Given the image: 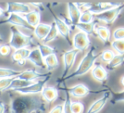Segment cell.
<instances>
[{
    "instance_id": "obj_1",
    "label": "cell",
    "mask_w": 124,
    "mask_h": 113,
    "mask_svg": "<svg viewBox=\"0 0 124 113\" xmlns=\"http://www.w3.org/2000/svg\"><path fill=\"white\" fill-rule=\"evenodd\" d=\"M45 110L46 105L41 94H21V96L15 97L10 104V113H32L38 111L44 112Z\"/></svg>"
},
{
    "instance_id": "obj_2",
    "label": "cell",
    "mask_w": 124,
    "mask_h": 113,
    "mask_svg": "<svg viewBox=\"0 0 124 113\" xmlns=\"http://www.w3.org/2000/svg\"><path fill=\"white\" fill-rule=\"evenodd\" d=\"M100 56V54H99L97 52V50L95 46H91V48L89 49V51L84 56L82 61L80 62L79 65H78V69L72 73V74L67 75L65 78L63 80L61 81H67L68 79H73V78L78 77V76H83L85 74H87L88 72H89L90 70H92V69L94 66V63L96 62L97 58Z\"/></svg>"
},
{
    "instance_id": "obj_3",
    "label": "cell",
    "mask_w": 124,
    "mask_h": 113,
    "mask_svg": "<svg viewBox=\"0 0 124 113\" xmlns=\"http://www.w3.org/2000/svg\"><path fill=\"white\" fill-rule=\"evenodd\" d=\"M10 31L11 36L9 45L10 46V47H13L15 50L26 48L29 46H32L34 45L33 37L31 36L25 35L15 26L10 27Z\"/></svg>"
},
{
    "instance_id": "obj_4",
    "label": "cell",
    "mask_w": 124,
    "mask_h": 113,
    "mask_svg": "<svg viewBox=\"0 0 124 113\" xmlns=\"http://www.w3.org/2000/svg\"><path fill=\"white\" fill-rule=\"evenodd\" d=\"M49 79H50V75L48 74L46 77L40 79L37 83H33L32 84H31V85L27 86L26 88L16 89V90H13V91L15 93H18L19 94H21V95H33V94H40L43 91L47 81H48Z\"/></svg>"
},
{
    "instance_id": "obj_5",
    "label": "cell",
    "mask_w": 124,
    "mask_h": 113,
    "mask_svg": "<svg viewBox=\"0 0 124 113\" xmlns=\"http://www.w3.org/2000/svg\"><path fill=\"white\" fill-rule=\"evenodd\" d=\"M123 9H124V4H122L119 7L114 8V9L107 10L100 14H97V15H95V18L98 20L103 21V22L106 23L107 25H111L117 19V17L120 15L121 12H122Z\"/></svg>"
},
{
    "instance_id": "obj_6",
    "label": "cell",
    "mask_w": 124,
    "mask_h": 113,
    "mask_svg": "<svg viewBox=\"0 0 124 113\" xmlns=\"http://www.w3.org/2000/svg\"><path fill=\"white\" fill-rule=\"evenodd\" d=\"M78 52H79V51L77 49H72V50H70V51H66V52H64V54H63L64 72H63V74H62L61 78H60L61 80H63V79L68 75L69 71L71 70L73 64H74L77 55L78 54Z\"/></svg>"
},
{
    "instance_id": "obj_7",
    "label": "cell",
    "mask_w": 124,
    "mask_h": 113,
    "mask_svg": "<svg viewBox=\"0 0 124 113\" xmlns=\"http://www.w3.org/2000/svg\"><path fill=\"white\" fill-rule=\"evenodd\" d=\"M121 3H98V4H88L86 7V10L91 12L92 14H100L107 10L121 6Z\"/></svg>"
},
{
    "instance_id": "obj_8",
    "label": "cell",
    "mask_w": 124,
    "mask_h": 113,
    "mask_svg": "<svg viewBox=\"0 0 124 113\" xmlns=\"http://www.w3.org/2000/svg\"><path fill=\"white\" fill-rule=\"evenodd\" d=\"M4 24H10L13 26H19V27H22L25 29H27L29 31H34V28L31 27L26 20L24 19V17H22L20 14H10L9 16L5 19V20H1L0 21V25Z\"/></svg>"
},
{
    "instance_id": "obj_9",
    "label": "cell",
    "mask_w": 124,
    "mask_h": 113,
    "mask_svg": "<svg viewBox=\"0 0 124 113\" xmlns=\"http://www.w3.org/2000/svg\"><path fill=\"white\" fill-rule=\"evenodd\" d=\"M90 41L88 38V35H87L84 32H80L77 33L73 37V46H74V49H77L78 51H83L86 50L87 48L89 46Z\"/></svg>"
},
{
    "instance_id": "obj_10",
    "label": "cell",
    "mask_w": 124,
    "mask_h": 113,
    "mask_svg": "<svg viewBox=\"0 0 124 113\" xmlns=\"http://www.w3.org/2000/svg\"><path fill=\"white\" fill-rule=\"evenodd\" d=\"M54 22L55 23V25L58 30L59 35L62 36L66 42L69 45H71V41H70V34H71V31H70V27L63 19H60L57 16L54 15Z\"/></svg>"
},
{
    "instance_id": "obj_11",
    "label": "cell",
    "mask_w": 124,
    "mask_h": 113,
    "mask_svg": "<svg viewBox=\"0 0 124 113\" xmlns=\"http://www.w3.org/2000/svg\"><path fill=\"white\" fill-rule=\"evenodd\" d=\"M31 12L29 4H21V3H8L7 9L5 13L7 14H28Z\"/></svg>"
},
{
    "instance_id": "obj_12",
    "label": "cell",
    "mask_w": 124,
    "mask_h": 113,
    "mask_svg": "<svg viewBox=\"0 0 124 113\" xmlns=\"http://www.w3.org/2000/svg\"><path fill=\"white\" fill-rule=\"evenodd\" d=\"M66 92L75 98H83L89 94L91 93V90L85 84H78L71 88H68L66 89Z\"/></svg>"
},
{
    "instance_id": "obj_13",
    "label": "cell",
    "mask_w": 124,
    "mask_h": 113,
    "mask_svg": "<svg viewBox=\"0 0 124 113\" xmlns=\"http://www.w3.org/2000/svg\"><path fill=\"white\" fill-rule=\"evenodd\" d=\"M27 60H29L32 64H34L36 67L40 68L42 69H46V65L44 63V60H43V56L41 55L39 49L38 47L34 48L31 51L29 56L27 57Z\"/></svg>"
},
{
    "instance_id": "obj_14",
    "label": "cell",
    "mask_w": 124,
    "mask_h": 113,
    "mask_svg": "<svg viewBox=\"0 0 124 113\" xmlns=\"http://www.w3.org/2000/svg\"><path fill=\"white\" fill-rule=\"evenodd\" d=\"M30 51L28 48H22V49L16 50L14 53L11 56V59H12L13 63H18L19 65H24L26 60H27V57L29 56Z\"/></svg>"
},
{
    "instance_id": "obj_15",
    "label": "cell",
    "mask_w": 124,
    "mask_h": 113,
    "mask_svg": "<svg viewBox=\"0 0 124 113\" xmlns=\"http://www.w3.org/2000/svg\"><path fill=\"white\" fill-rule=\"evenodd\" d=\"M110 93H105L102 97H100V99L95 100L94 102L90 106V107L88 109L86 113H98L99 111H100L102 110V108H103L104 106H105V104L107 103L109 98H110Z\"/></svg>"
},
{
    "instance_id": "obj_16",
    "label": "cell",
    "mask_w": 124,
    "mask_h": 113,
    "mask_svg": "<svg viewBox=\"0 0 124 113\" xmlns=\"http://www.w3.org/2000/svg\"><path fill=\"white\" fill-rule=\"evenodd\" d=\"M48 74H43L41 73L38 72V71L34 70V69H30V70H26L21 72V74L18 76V79H22V80L30 81V82H33V80L36 79H42L45 78Z\"/></svg>"
},
{
    "instance_id": "obj_17",
    "label": "cell",
    "mask_w": 124,
    "mask_h": 113,
    "mask_svg": "<svg viewBox=\"0 0 124 113\" xmlns=\"http://www.w3.org/2000/svg\"><path fill=\"white\" fill-rule=\"evenodd\" d=\"M91 74L92 77L99 82H104L108 78L107 70L103 66L100 65V64H96V65L93 66V68L91 70Z\"/></svg>"
},
{
    "instance_id": "obj_18",
    "label": "cell",
    "mask_w": 124,
    "mask_h": 113,
    "mask_svg": "<svg viewBox=\"0 0 124 113\" xmlns=\"http://www.w3.org/2000/svg\"><path fill=\"white\" fill-rule=\"evenodd\" d=\"M67 6H68V12H69L70 19H71L73 25H76L80 21V17H81V14H82L81 10H80L79 8L74 3H69L67 4Z\"/></svg>"
},
{
    "instance_id": "obj_19",
    "label": "cell",
    "mask_w": 124,
    "mask_h": 113,
    "mask_svg": "<svg viewBox=\"0 0 124 113\" xmlns=\"http://www.w3.org/2000/svg\"><path fill=\"white\" fill-rule=\"evenodd\" d=\"M41 96L45 102L49 105L58 98V90L54 87H44L41 93Z\"/></svg>"
},
{
    "instance_id": "obj_20",
    "label": "cell",
    "mask_w": 124,
    "mask_h": 113,
    "mask_svg": "<svg viewBox=\"0 0 124 113\" xmlns=\"http://www.w3.org/2000/svg\"><path fill=\"white\" fill-rule=\"evenodd\" d=\"M50 25L47 24H43V23H40L39 25L36 26L34 28V35L37 38H38L39 41H43V40L46 38V36H48V32L50 31Z\"/></svg>"
},
{
    "instance_id": "obj_21",
    "label": "cell",
    "mask_w": 124,
    "mask_h": 113,
    "mask_svg": "<svg viewBox=\"0 0 124 113\" xmlns=\"http://www.w3.org/2000/svg\"><path fill=\"white\" fill-rule=\"evenodd\" d=\"M24 19L26 22L31 26L35 28L38 25L40 24V19H41V14L38 10H31L28 14H25Z\"/></svg>"
},
{
    "instance_id": "obj_22",
    "label": "cell",
    "mask_w": 124,
    "mask_h": 113,
    "mask_svg": "<svg viewBox=\"0 0 124 113\" xmlns=\"http://www.w3.org/2000/svg\"><path fill=\"white\" fill-rule=\"evenodd\" d=\"M95 32L96 35L103 43L106 44L110 39V31L106 26H97L95 27Z\"/></svg>"
},
{
    "instance_id": "obj_23",
    "label": "cell",
    "mask_w": 124,
    "mask_h": 113,
    "mask_svg": "<svg viewBox=\"0 0 124 113\" xmlns=\"http://www.w3.org/2000/svg\"><path fill=\"white\" fill-rule=\"evenodd\" d=\"M32 84H33V82L22 80V79H20L16 77L13 79L12 82H11V84H9V86L8 87L7 90H16V89H22V88H26Z\"/></svg>"
},
{
    "instance_id": "obj_24",
    "label": "cell",
    "mask_w": 124,
    "mask_h": 113,
    "mask_svg": "<svg viewBox=\"0 0 124 113\" xmlns=\"http://www.w3.org/2000/svg\"><path fill=\"white\" fill-rule=\"evenodd\" d=\"M21 74V71L15 70L9 68H0V79L16 78Z\"/></svg>"
},
{
    "instance_id": "obj_25",
    "label": "cell",
    "mask_w": 124,
    "mask_h": 113,
    "mask_svg": "<svg viewBox=\"0 0 124 113\" xmlns=\"http://www.w3.org/2000/svg\"><path fill=\"white\" fill-rule=\"evenodd\" d=\"M96 23L97 22L94 20L91 23H88V24L78 23V24H77L75 26H76L78 29H79L82 32L86 33L87 35H90V34H93V31H94L95 27H96Z\"/></svg>"
},
{
    "instance_id": "obj_26",
    "label": "cell",
    "mask_w": 124,
    "mask_h": 113,
    "mask_svg": "<svg viewBox=\"0 0 124 113\" xmlns=\"http://www.w3.org/2000/svg\"><path fill=\"white\" fill-rule=\"evenodd\" d=\"M44 63L46 65V68L48 70H53V69H56L59 65V61L57 58L56 54H52L50 56L45 57L44 59Z\"/></svg>"
},
{
    "instance_id": "obj_27",
    "label": "cell",
    "mask_w": 124,
    "mask_h": 113,
    "mask_svg": "<svg viewBox=\"0 0 124 113\" xmlns=\"http://www.w3.org/2000/svg\"><path fill=\"white\" fill-rule=\"evenodd\" d=\"M123 63H124V54L123 55L116 54L113 58L111 59V61L107 63V68L110 70H113V69H115L118 66L122 65Z\"/></svg>"
},
{
    "instance_id": "obj_28",
    "label": "cell",
    "mask_w": 124,
    "mask_h": 113,
    "mask_svg": "<svg viewBox=\"0 0 124 113\" xmlns=\"http://www.w3.org/2000/svg\"><path fill=\"white\" fill-rule=\"evenodd\" d=\"M38 48L39 49L43 59L52 54H56V50L46 44H38Z\"/></svg>"
},
{
    "instance_id": "obj_29",
    "label": "cell",
    "mask_w": 124,
    "mask_h": 113,
    "mask_svg": "<svg viewBox=\"0 0 124 113\" xmlns=\"http://www.w3.org/2000/svg\"><path fill=\"white\" fill-rule=\"evenodd\" d=\"M50 26H51V27H50V31H49V32H48V36H47L46 38L43 41L44 44L48 43V42H50V41H54V39H56L57 36H58V35H59L58 30H57L56 25H55V23L54 22V21L52 22V24L50 25Z\"/></svg>"
},
{
    "instance_id": "obj_30",
    "label": "cell",
    "mask_w": 124,
    "mask_h": 113,
    "mask_svg": "<svg viewBox=\"0 0 124 113\" xmlns=\"http://www.w3.org/2000/svg\"><path fill=\"white\" fill-rule=\"evenodd\" d=\"M110 45L119 55L124 54V40H115L110 43Z\"/></svg>"
},
{
    "instance_id": "obj_31",
    "label": "cell",
    "mask_w": 124,
    "mask_h": 113,
    "mask_svg": "<svg viewBox=\"0 0 124 113\" xmlns=\"http://www.w3.org/2000/svg\"><path fill=\"white\" fill-rule=\"evenodd\" d=\"M93 21V14L91 12L88 10H85L82 13L81 17H80L79 23H83V24H88V23H91Z\"/></svg>"
},
{
    "instance_id": "obj_32",
    "label": "cell",
    "mask_w": 124,
    "mask_h": 113,
    "mask_svg": "<svg viewBox=\"0 0 124 113\" xmlns=\"http://www.w3.org/2000/svg\"><path fill=\"white\" fill-rule=\"evenodd\" d=\"M115 55L116 54L114 53V51H111V50H105V51L100 53V57L101 58V60L103 61V62L110 63Z\"/></svg>"
},
{
    "instance_id": "obj_33",
    "label": "cell",
    "mask_w": 124,
    "mask_h": 113,
    "mask_svg": "<svg viewBox=\"0 0 124 113\" xmlns=\"http://www.w3.org/2000/svg\"><path fill=\"white\" fill-rule=\"evenodd\" d=\"M63 111H64V113H72L71 97L67 92L66 93V100H65L64 105H63Z\"/></svg>"
},
{
    "instance_id": "obj_34",
    "label": "cell",
    "mask_w": 124,
    "mask_h": 113,
    "mask_svg": "<svg viewBox=\"0 0 124 113\" xmlns=\"http://www.w3.org/2000/svg\"><path fill=\"white\" fill-rule=\"evenodd\" d=\"M84 111V105L80 101L71 102V111L72 113H83Z\"/></svg>"
},
{
    "instance_id": "obj_35",
    "label": "cell",
    "mask_w": 124,
    "mask_h": 113,
    "mask_svg": "<svg viewBox=\"0 0 124 113\" xmlns=\"http://www.w3.org/2000/svg\"><path fill=\"white\" fill-rule=\"evenodd\" d=\"M13 79H14V78H11V79H0V92H3V91L7 90L8 87H9V84H11Z\"/></svg>"
},
{
    "instance_id": "obj_36",
    "label": "cell",
    "mask_w": 124,
    "mask_h": 113,
    "mask_svg": "<svg viewBox=\"0 0 124 113\" xmlns=\"http://www.w3.org/2000/svg\"><path fill=\"white\" fill-rule=\"evenodd\" d=\"M113 37L115 40H124V27H120L115 30L113 32Z\"/></svg>"
},
{
    "instance_id": "obj_37",
    "label": "cell",
    "mask_w": 124,
    "mask_h": 113,
    "mask_svg": "<svg viewBox=\"0 0 124 113\" xmlns=\"http://www.w3.org/2000/svg\"><path fill=\"white\" fill-rule=\"evenodd\" d=\"M11 52V47L9 45L4 44L0 46V55L1 56H8Z\"/></svg>"
},
{
    "instance_id": "obj_38",
    "label": "cell",
    "mask_w": 124,
    "mask_h": 113,
    "mask_svg": "<svg viewBox=\"0 0 124 113\" xmlns=\"http://www.w3.org/2000/svg\"><path fill=\"white\" fill-rule=\"evenodd\" d=\"M111 101L113 103L124 101V90L115 93V94H113V97H112V99H111Z\"/></svg>"
},
{
    "instance_id": "obj_39",
    "label": "cell",
    "mask_w": 124,
    "mask_h": 113,
    "mask_svg": "<svg viewBox=\"0 0 124 113\" xmlns=\"http://www.w3.org/2000/svg\"><path fill=\"white\" fill-rule=\"evenodd\" d=\"M49 113H64V111H63V105H57V106H54L50 110Z\"/></svg>"
},
{
    "instance_id": "obj_40",
    "label": "cell",
    "mask_w": 124,
    "mask_h": 113,
    "mask_svg": "<svg viewBox=\"0 0 124 113\" xmlns=\"http://www.w3.org/2000/svg\"><path fill=\"white\" fill-rule=\"evenodd\" d=\"M5 112V105L3 101H0V113Z\"/></svg>"
},
{
    "instance_id": "obj_41",
    "label": "cell",
    "mask_w": 124,
    "mask_h": 113,
    "mask_svg": "<svg viewBox=\"0 0 124 113\" xmlns=\"http://www.w3.org/2000/svg\"><path fill=\"white\" fill-rule=\"evenodd\" d=\"M4 14H5V11L0 7V17H1V16H4Z\"/></svg>"
},
{
    "instance_id": "obj_42",
    "label": "cell",
    "mask_w": 124,
    "mask_h": 113,
    "mask_svg": "<svg viewBox=\"0 0 124 113\" xmlns=\"http://www.w3.org/2000/svg\"><path fill=\"white\" fill-rule=\"evenodd\" d=\"M121 82H122V84L124 86V76L122 78V79H121Z\"/></svg>"
},
{
    "instance_id": "obj_43",
    "label": "cell",
    "mask_w": 124,
    "mask_h": 113,
    "mask_svg": "<svg viewBox=\"0 0 124 113\" xmlns=\"http://www.w3.org/2000/svg\"><path fill=\"white\" fill-rule=\"evenodd\" d=\"M1 41H3V37L0 36V42H1Z\"/></svg>"
},
{
    "instance_id": "obj_44",
    "label": "cell",
    "mask_w": 124,
    "mask_h": 113,
    "mask_svg": "<svg viewBox=\"0 0 124 113\" xmlns=\"http://www.w3.org/2000/svg\"><path fill=\"white\" fill-rule=\"evenodd\" d=\"M32 113H38V112H32Z\"/></svg>"
}]
</instances>
